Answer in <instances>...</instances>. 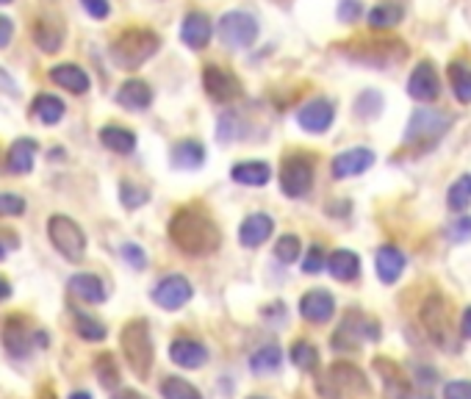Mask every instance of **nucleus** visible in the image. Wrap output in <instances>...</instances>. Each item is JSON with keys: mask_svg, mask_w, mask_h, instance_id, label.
<instances>
[{"mask_svg": "<svg viewBox=\"0 0 471 399\" xmlns=\"http://www.w3.org/2000/svg\"><path fill=\"white\" fill-rule=\"evenodd\" d=\"M81 6L95 20H105L108 14H112V6H108V0H81Z\"/></svg>", "mask_w": 471, "mask_h": 399, "instance_id": "603ef678", "label": "nucleus"}, {"mask_svg": "<svg viewBox=\"0 0 471 399\" xmlns=\"http://www.w3.org/2000/svg\"><path fill=\"white\" fill-rule=\"evenodd\" d=\"M33 399H59V394H56V388L50 383H45V385L36 388V396Z\"/></svg>", "mask_w": 471, "mask_h": 399, "instance_id": "13d9d810", "label": "nucleus"}, {"mask_svg": "<svg viewBox=\"0 0 471 399\" xmlns=\"http://www.w3.org/2000/svg\"><path fill=\"white\" fill-rule=\"evenodd\" d=\"M67 399H92V394L89 391H72Z\"/></svg>", "mask_w": 471, "mask_h": 399, "instance_id": "052dcab7", "label": "nucleus"}, {"mask_svg": "<svg viewBox=\"0 0 471 399\" xmlns=\"http://www.w3.org/2000/svg\"><path fill=\"white\" fill-rule=\"evenodd\" d=\"M67 288H69L72 297L81 300V303H86V305H100V303H105V297H108L105 283H103L97 275H92V272L72 275V277L67 280Z\"/></svg>", "mask_w": 471, "mask_h": 399, "instance_id": "412c9836", "label": "nucleus"}, {"mask_svg": "<svg viewBox=\"0 0 471 399\" xmlns=\"http://www.w3.org/2000/svg\"><path fill=\"white\" fill-rule=\"evenodd\" d=\"M328 272L333 275V280L339 283H352L360 275V258L352 249H336L328 258Z\"/></svg>", "mask_w": 471, "mask_h": 399, "instance_id": "473e14b6", "label": "nucleus"}, {"mask_svg": "<svg viewBox=\"0 0 471 399\" xmlns=\"http://www.w3.org/2000/svg\"><path fill=\"white\" fill-rule=\"evenodd\" d=\"M48 76H50L53 84H59L61 89H67V92H72V95H86L89 86H92V81H89V76H86V69L78 67V64H72V61H64V64L50 67Z\"/></svg>", "mask_w": 471, "mask_h": 399, "instance_id": "5701e85b", "label": "nucleus"}, {"mask_svg": "<svg viewBox=\"0 0 471 399\" xmlns=\"http://www.w3.org/2000/svg\"><path fill=\"white\" fill-rule=\"evenodd\" d=\"M161 48L159 33L150 28H128L122 31L114 45H112V59L122 69H139L144 61H150Z\"/></svg>", "mask_w": 471, "mask_h": 399, "instance_id": "423d86ee", "label": "nucleus"}, {"mask_svg": "<svg viewBox=\"0 0 471 399\" xmlns=\"http://www.w3.org/2000/svg\"><path fill=\"white\" fill-rule=\"evenodd\" d=\"M405 267H408V258L403 256V249H396L394 244H385V247L377 249L375 269H377V277H380L385 286H391V283L400 280L403 272H405Z\"/></svg>", "mask_w": 471, "mask_h": 399, "instance_id": "393cba45", "label": "nucleus"}, {"mask_svg": "<svg viewBox=\"0 0 471 399\" xmlns=\"http://www.w3.org/2000/svg\"><path fill=\"white\" fill-rule=\"evenodd\" d=\"M117 103L122 108H128V112H144V108L153 103V89L148 81L131 78L117 89Z\"/></svg>", "mask_w": 471, "mask_h": 399, "instance_id": "cd10ccee", "label": "nucleus"}, {"mask_svg": "<svg viewBox=\"0 0 471 399\" xmlns=\"http://www.w3.org/2000/svg\"><path fill=\"white\" fill-rule=\"evenodd\" d=\"M211 36H213V23L205 12H189L184 17V25H180V40H184L186 48L203 50V48H208Z\"/></svg>", "mask_w": 471, "mask_h": 399, "instance_id": "a211bd4d", "label": "nucleus"}, {"mask_svg": "<svg viewBox=\"0 0 471 399\" xmlns=\"http://www.w3.org/2000/svg\"><path fill=\"white\" fill-rule=\"evenodd\" d=\"M380 322L360 313V311H349L344 319H341V328L339 333L333 336V349H355L358 344L364 341H377L380 339Z\"/></svg>", "mask_w": 471, "mask_h": 399, "instance_id": "9d476101", "label": "nucleus"}, {"mask_svg": "<svg viewBox=\"0 0 471 399\" xmlns=\"http://www.w3.org/2000/svg\"><path fill=\"white\" fill-rule=\"evenodd\" d=\"M64 100H59L56 95H36L33 103H31V114L45 122V125H56L64 120Z\"/></svg>", "mask_w": 471, "mask_h": 399, "instance_id": "f704fd0d", "label": "nucleus"}, {"mask_svg": "<svg viewBox=\"0 0 471 399\" xmlns=\"http://www.w3.org/2000/svg\"><path fill=\"white\" fill-rule=\"evenodd\" d=\"M161 396L164 399H203V394L184 377H164L161 380Z\"/></svg>", "mask_w": 471, "mask_h": 399, "instance_id": "ea45409f", "label": "nucleus"}, {"mask_svg": "<svg viewBox=\"0 0 471 399\" xmlns=\"http://www.w3.org/2000/svg\"><path fill=\"white\" fill-rule=\"evenodd\" d=\"M203 86H205L208 97L216 100V103H233L236 97H241V81L233 76L231 69H225L220 64H205Z\"/></svg>", "mask_w": 471, "mask_h": 399, "instance_id": "ddd939ff", "label": "nucleus"}, {"mask_svg": "<svg viewBox=\"0 0 471 399\" xmlns=\"http://www.w3.org/2000/svg\"><path fill=\"white\" fill-rule=\"evenodd\" d=\"M460 336L463 339H471V305L463 311V322H460Z\"/></svg>", "mask_w": 471, "mask_h": 399, "instance_id": "4d7b16f0", "label": "nucleus"}, {"mask_svg": "<svg viewBox=\"0 0 471 399\" xmlns=\"http://www.w3.org/2000/svg\"><path fill=\"white\" fill-rule=\"evenodd\" d=\"M0 95H4V97H17V95H20L17 81L9 76L6 69H0Z\"/></svg>", "mask_w": 471, "mask_h": 399, "instance_id": "864d4df0", "label": "nucleus"}, {"mask_svg": "<svg viewBox=\"0 0 471 399\" xmlns=\"http://www.w3.org/2000/svg\"><path fill=\"white\" fill-rule=\"evenodd\" d=\"M341 53L349 61L367 64L375 69H388L394 64H400L408 59V45L403 40H355L341 45Z\"/></svg>", "mask_w": 471, "mask_h": 399, "instance_id": "0eeeda50", "label": "nucleus"}, {"mask_svg": "<svg viewBox=\"0 0 471 399\" xmlns=\"http://www.w3.org/2000/svg\"><path fill=\"white\" fill-rule=\"evenodd\" d=\"M172 167L175 169H197L205 161V148L197 139H184L172 148Z\"/></svg>", "mask_w": 471, "mask_h": 399, "instance_id": "2f4dec72", "label": "nucleus"}, {"mask_svg": "<svg viewBox=\"0 0 471 399\" xmlns=\"http://www.w3.org/2000/svg\"><path fill=\"white\" fill-rule=\"evenodd\" d=\"M12 36H14V23L0 14V48H6L12 42Z\"/></svg>", "mask_w": 471, "mask_h": 399, "instance_id": "5fc2aeb1", "label": "nucleus"}, {"mask_svg": "<svg viewBox=\"0 0 471 399\" xmlns=\"http://www.w3.org/2000/svg\"><path fill=\"white\" fill-rule=\"evenodd\" d=\"M447 205L452 208V211H468V205H471V175H460L455 184L449 186V192H447Z\"/></svg>", "mask_w": 471, "mask_h": 399, "instance_id": "58836bf2", "label": "nucleus"}, {"mask_svg": "<svg viewBox=\"0 0 471 399\" xmlns=\"http://www.w3.org/2000/svg\"><path fill=\"white\" fill-rule=\"evenodd\" d=\"M447 239L455 241V244H463L471 239V216H460V220H455L449 228H447Z\"/></svg>", "mask_w": 471, "mask_h": 399, "instance_id": "49530a36", "label": "nucleus"}, {"mask_svg": "<svg viewBox=\"0 0 471 399\" xmlns=\"http://www.w3.org/2000/svg\"><path fill=\"white\" fill-rule=\"evenodd\" d=\"M360 12H364L360 0H341L339 4V20L341 23H355L360 17Z\"/></svg>", "mask_w": 471, "mask_h": 399, "instance_id": "3c124183", "label": "nucleus"}, {"mask_svg": "<svg viewBox=\"0 0 471 399\" xmlns=\"http://www.w3.org/2000/svg\"><path fill=\"white\" fill-rule=\"evenodd\" d=\"M333 120H336V105L328 97H313L297 112V122L308 133H328Z\"/></svg>", "mask_w": 471, "mask_h": 399, "instance_id": "2eb2a0df", "label": "nucleus"}, {"mask_svg": "<svg viewBox=\"0 0 471 399\" xmlns=\"http://www.w3.org/2000/svg\"><path fill=\"white\" fill-rule=\"evenodd\" d=\"M25 213V197L0 192V216H23Z\"/></svg>", "mask_w": 471, "mask_h": 399, "instance_id": "a18cd8bd", "label": "nucleus"}, {"mask_svg": "<svg viewBox=\"0 0 471 399\" xmlns=\"http://www.w3.org/2000/svg\"><path fill=\"white\" fill-rule=\"evenodd\" d=\"M452 122V114L439 112V108H416L405 128V150L416 156L432 150L447 136Z\"/></svg>", "mask_w": 471, "mask_h": 399, "instance_id": "7ed1b4c3", "label": "nucleus"}, {"mask_svg": "<svg viewBox=\"0 0 471 399\" xmlns=\"http://www.w3.org/2000/svg\"><path fill=\"white\" fill-rule=\"evenodd\" d=\"M405 17V6L396 4V0H383V4H377L372 12H369V25L375 31H388L394 25H400Z\"/></svg>", "mask_w": 471, "mask_h": 399, "instance_id": "c9c22d12", "label": "nucleus"}, {"mask_svg": "<svg viewBox=\"0 0 471 399\" xmlns=\"http://www.w3.org/2000/svg\"><path fill=\"white\" fill-rule=\"evenodd\" d=\"M169 358H172V364H177L180 369H200V367H205V360H208V349L197 339L180 336L169 344Z\"/></svg>", "mask_w": 471, "mask_h": 399, "instance_id": "6ab92c4d", "label": "nucleus"}, {"mask_svg": "<svg viewBox=\"0 0 471 399\" xmlns=\"http://www.w3.org/2000/svg\"><path fill=\"white\" fill-rule=\"evenodd\" d=\"M120 347H122V358L128 369L139 377L148 380L156 364V347H153V333H150V322L148 319H131L122 324L120 333Z\"/></svg>", "mask_w": 471, "mask_h": 399, "instance_id": "f03ea898", "label": "nucleus"}, {"mask_svg": "<svg viewBox=\"0 0 471 399\" xmlns=\"http://www.w3.org/2000/svg\"><path fill=\"white\" fill-rule=\"evenodd\" d=\"M408 95L419 103H432L439 95H441V78L436 67L430 61H421L408 78Z\"/></svg>", "mask_w": 471, "mask_h": 399, "instance_id": "f3484780", "label": "nucleus"}, {"mask_svg": "<svg viewBox=\"0 0 471 399\" xmlns=\"http://www.w3.org/2000/svg\"><path fill=\"white\" fill-rule=\"evenodd\" d=\"M313 186V159L308 153L285 156L280 167V189L285 197H305Z\"/></svg>", "mask_w": 471, "mask_h": 399, "instance_id": "9b49d317", "label": "nucleus"}, {"mask_svg": "<svg viewBox=\"0 0 471 399\" xmlns=\"http://www.w3.org/2000/svg\"><path fill=\"white\" fill-rule=\"evenodd\" d=\"M36 153H40V144H36V139H14V144L9 148L6 153V169L12 175H31L33 164H36Z\"/></svg>", "mask_w": 471, "mask_h": 399, "instance_id": "a878e982", "label": "nucleus"}, {"mask_svg": "<svg viewBox=\"0 0 471 399\" xmlns=\"http://www.w3.org/2000/svg\"><path fill=\"white\" fill-rule=\"evenodd\" d=\"M0 341H4V349L12 358H17V360H25L36 349H48L50 347L48 331L36 328V322L31 316H25V313H9L4 319V328H0Z\"/></svg>", "mask_w": 471, "mask_h": 399, "instance_id": "20e7f679", "label": "nucleus"}, {"mask_svg": "<svg viewBox=\"0 0 471 399\" xmlns=\"http://www.w3.org/2000/svg\"><path fill=\"white\" fill-rule=\"evenodd\" d=\"M195 295V288L192 283L184 277V275H167L164 280L156 283L153 288V303L164 311H177V308H184Z\"/></svg>", "mask_w": 471, "mask_h": 399, "instance_id": "4468645a", "label": "nucleus"}, {"mask_svg": "<svg viewBox=\"0 0 471 399\" xmlns=\"http://www.w3.org/2000/svg\"><path fill=\"white\" fill-rule=\"evenodd\" d=\"M48 239L59 249V256L69 264H81L86 256V233L67 213H53L48 220Z\"/></svg>", "mask_w": 471, "mask_h": 399, "instance_id": "6e6552de", "label": "nucleus"}, {"mask_svg": "<svg viewBox=\"0 0 471 399\" xmlns=\"http://www.w3.org/2000/svg\"><path fill=\"white\" fill-rule=\"evenodd\" d=\"M300 313L305 322H313V324H324L331 322L333 313H336V300L331 292H324V288H313V292L303 295L300 300Z\"/></svg>", "mask_w": 471, "mask_h": 399, "instance_id": "aec40b11", "label": "nucleus"}, {"mask_svg": "<svg viewBox=\"0 0 471 399\" xmlns=\"http://www.w3.org/2000/svg\"><path fill=\"white\" fill-rule=\"evenodd\" d=\"M112 399H148V396L139 394V391H133V388H120V391L112 394Z\"/></svg>", "mask_w": 471, "mask_h": 399, "instance_id": "bf43d9fd", "label": "nucleus"}, {"mask_svg": "<svg viewBox=\"0 0 471 399\" xmlns=\"http://www.w3.org/2000/svg\"><path fill=\"white\" fill-rule=\"evenodd\" d=\"M372 164H375V153L369 148H349L333 159V177L364 175Z\"/></svg>", "mask_w": 471, "mask_h": 399, "instance_id": "b1692460", "label": "nucleus"}, {"mask_svg": "<svg viewBox=\"0 0 471 399\" xmlns=\"http://www.w3.org/2000/svg\"><path fill=\"white\" fill-rule=\"evenodd\" d=\"M6 4H12V0H0V6H6Z\"/></svg>", "mask_w": 471, "mask_h": 399, "instance_id": "e2e57ef3", "label": "nucleus"}, {"mask_svg": "<svg viewBox=\"0 0 471 399\" xmlns=\"http://www.w3.org/2000/svg\"><path fill=\"white\" fill-rule=\"evenodd\" d=\"M231 177L241 186H267L272 177V167L267 161H239L231 169Z\"/></svg>", "mask_w": 471, "mask_h": 399, "instance_id": "c756f323", "label": "nucleus"}, {"mask_svg": "<svg viewBox=\"0 0 471 399\" xmlns=\"http://www.w3.org/2000/svg\"><path fill=\"white\" fill-rule=\"evenodd\" d=\"M31 36H33V42L40 45L42 53H59L64 48L67 31H64V23L56 17H40V20H33Z\"/></svg>", "mask_w": 471, "mask_h": 399, "instance_id": "4be33fe9", "label": "nucleus"}, {"mask_svg": "<svg viewBox=\"0 0 471 399\" xmlns=\"http://www.w3.org/2000/svg\"><path fill=\"white\" fill-rule=\"evenodd\" d=\"M275 231V220L269 213H249L239 228V241L244 247H261Z\"/></svg>", "mask_w": 471, "mask_h": 399, "instance_id": "bb28decb", "label": "nucleus"}, {"mask_svg": "<svg viewBox=\"0 0 471 399\" xmlns=\"http://www.w3.org/2000/svg\"><path fill=\"white\" fill-rule=\"evenodd\" d=\"M172 244L186 252L192 258H205V256H213L216 249L222 244V233L216 228V222L211 216L197 208V205H184L172 213L169 220V228H167Z\"/></svg>", "mask_w": 471, "mask_h": 399, "instance_id": "f257e3e1", "label": "nucleus"}, {"mask_svg": "<svg viewBox=\"0 0 471 399\" xmlns=\"http://www.w3.org/2000/svg\"><path fill=\"white\" fill-rule=\"evenodd\" d=\"M247 399H267V396H247Z\"/></svg>", "mask_w": 471, "mask_h": 399, "instance_id": "0e129e2a", "label": "nucleus"}, {"mask_svg": "<svg viewBox=\"0 0 471 399\" xmlns=\"http://www.w3.org/2000/svg\"><path fill=\"white\" fill-rule=\"evenodd\" d=\"M288 355H292V364L303 372H313L319 367V349L311 341H294Z\"/></svg>", "mask_w": 471, "mask_h": 399, "instance_id": "a19ab883", "label": "nucleus"}, {"mask_svg": "<svg viewBox=\"0 0 471 399\" xmlns=\"http://www.w3.org/2000/svg\"><path fill=\"white\" fill-rule=\"evenodd\" d=\"M69 316H72V324H76V333H78L84 341H92V344L105 341L108 331H105V324H103L100 319H95L92 313H86V311H81V308H72V305H69Z\"/></svg>", "mask_w": 471, "mask_h": 399, "instance_id": "72a5a7b5", "label": "nucleus"}, {"mask_svg": "<svg viewBox=\"0 0 471 399\" xmlns=\"http://www.w3.org/2000/svg\"><path fill=\"white\" fill-rule=\"evenodd\" d=\"M92 369H95L97 383H100L105 391H112V394L120 391L122 377H120V364H117L114 352H97L95 360H92Z\"/></svg>", "mask_w": 471, "mask_h": 399, "instance_id": "7c9ffc66", "label": "nucleus"}, {"mask_svg": "<svg viewBox=\"0 0 471 399\" xmlns=\"http://www.w3.org/2000/svg\"><path fill=\"white\" fill-rule=\"evenodd\" d=\"M355 114L364 117V120L380 117V114H383V97H380V92H375V89L360 92V95L355 97Z\"/></svg>", "mask_w": 471, "mask_h": 399, "instance_id": "79ce46f5", "label": "nucleus"}, {"mask_svg": "<svg viewBox=\"0 0 471 399\" xmlns=\"http://www.w3.org/2000/svg\"><path fill=\"white\" fill-rule=\"evenodd\" d=\"M148 200H150V192L144 189V186H136L133 180H122V184H120V203H122L128 211L141 208Z\"/></svg>", "mask_w": 471, "mask_h": 399, "instance_id": "37998d69", "label": "nucleus"}, {"mask_svg": "<svg viewBox=\"0 0 471 399\" xmlns=\"http://www.w3.org/2000/svg\"><path fill=\"white\" fill-rule=\"evenodd\" d=\"M12 295H14V286L0 275V303H6V300H12Z\"/></svg>", "mask_w": 471, "mask_h": 399, "instance_id": "6e6d98bb", "label": "nucleus"}, {"mask_svg": "<svg viewBox=\"0 0 471 399\" xmlns=\"http://www.w3.org/2000/svg\"><path fill=\"white\" fill-rule=\"evenodd\" d=\"M0 261H6V247L0 244Z\"/></svg>", "mask_w": 471, "mask_h": 399, "instance_id": "680f3d73", "label": "nucleus"}, {"mask_svg": "<svg viewBox=\"0 0 471 399\" xmlns=\"http://www.w3.org/2000/svg\"><path fill=\"white\" fill-rule=\"evenodd\" d=\"M421 324L432 344L441 349H457L455 333H452V322H449V305L441 295H430L421 305Z\"/></svg>", "mask_w": 471, "mask_h": 399, "instance_id": "1a4fd4ad", "label": "nucleus"}, {"mask_svg": "<svg viewBox=\"0 0 471 399\" xmlns=\"http://www.w3.org/2000/svg\"><path fill=\"white\" fill-rule=\"evenodd\" d=\"M258 31H261L258 20L252 14H247V12H228L220 20V40L231 50L249 48L252 42L258 40Z\"/></svg>", "mask_w": 471, "mask_h": 399, "instance_id": "f8f14e48", "label": "nucleus"}, {"mask_svg": "<svg viewBox=\"0 0 471 399\" xmlns=\"http://www.w3.org/2000/svg\"><path fill=\"white\" fill-rule=\"evenodd\" d=\"M324 267H328V261H324V249H322L319 244H313V247L308 249L305 261H303V272H305V275H316V272H322Z\"/></svg>", "mask_w": 471, "mask_h": 399, "instance_id": "de8ad7c7", "label": "nucleus"}, {"mask_svg": "<svg viewBox=\"0 0 471 399\" xmlns=\"http://www.w3.org/2000/svg\"><path fill=\"white\" fill-rule=\"evenodd\" d=\"M300 252H303V244H300V236H294V233L280 236L275 244V256L280 264H294L300 258Z\"/></svg>", "mask_w": 471, "mask_h": 399, "instance_id": "c03bdc74", "label": "nucleus"}, {"mask_svg": "<svg viewBox=\"0 0 471 399\" xmlns=\"http://www.w3.org/2000/svg\"><path fill=\"white\" fill-rule=\"evenodd\" d=\"M122 258H125L133 269H144V267H148V256H144V249H141L139 244H133V241L122 244Z\"/></svg>", "mask_w": 471, "mask_h": 399, "instance_id": "09e8293b", "label": "nucleus"}, {"mask_svg": "<svg viewBox=\"0 0 471 399\" xmlns=\"http://www.w3.org/2000/svg\"><path fill=\"white\" fill-rule=\"evenodd\" d=\"M316 391L322 399H358L369 394V380L349 360H336L316 380Z\"/></svg>", "mask_w": 471, "mask_h": 399, "instance_id": "39448f33", "label": "nucleus"}, {"mask_svg": "<svg viewBox=\"0 0 471 399\" xmlns=\"http://www.w3.org/2000/svg\"><path fill=\"white\" fill-rule=\"evenodd\" d=\"M375 369L383 377L385 399H419V394L413 391V385L405 377L400 364H394V360H388V358H375Z\"/></svg>", "mask_w": 471, "mask_h": 399, "instance_id": "dca6fc26", "label": "nucleus"}, {"mask_svg": "<svg viewBox=\"0 0 471 399\" xmlns=\"http://www.w3.org/2000/svg\"><path fill=\"white\" fill-rule=\"evenodd\" d=\"M100 144L105 150L117 156H131L136 150V133L125 125H103L100 128Z\"/></svg>", "mask_w": 471, "mask_h": 399, "instance_id": "c85d7f7f", "label": "nucleus"}, {"mask_svg": "<svg viewBox=\"0 0 471 399\" xmlns=\"http://www.w3.org/2000/svg\"><path fill=\"white\" fill-rule=\"evenodd\" d=\"M449 84L460 103H471V67L455 61L449 64Z\"/></svg>", "mask_w": 471, "mask_h": 399, "instance_id": "4c0bfd02", "label": "nucleus"}, {"mask_svg": "<svg viewBox=\"0 0 471 399\" xmlns=\"http://www.w3.org/2000/svg\"><path fill=\"white\" fill-rule=\"evenodd\" d=\"M444 399H471V383L468 380H452L444 385Z\"/></svg>", "mask_w": 471, "mask_h": 399, "instance_id": "8fccbe9b", "label": "nucleus"}, {"mask_svg": "<svg viewBox=\"0 0 471 399\" xmlns=\"http://www.w3.org/2000/svg\"><path fill=\"white\" fill-rule=\"evenodd\" d=\"M280 360H283V352L277 344H267L261 347L256 355L249 358V369L256 375H275L280 369Z\"/></svg>", "mask_w": 471, "mask_h": 399, "instance_id": "e433bc0d", "label": "nucleus"}]
</instances>
